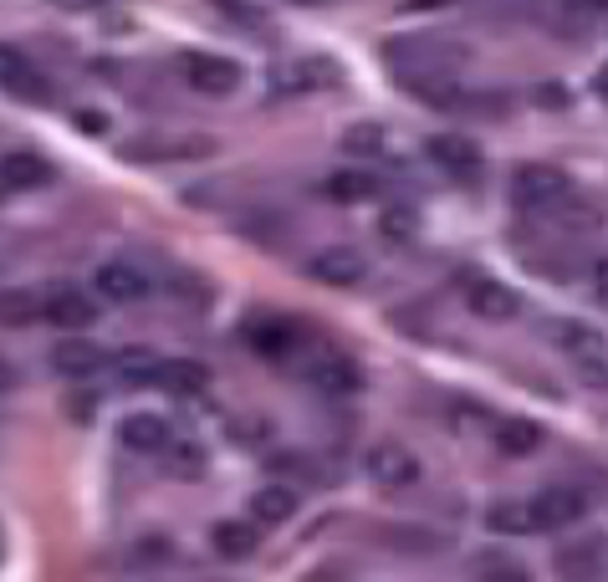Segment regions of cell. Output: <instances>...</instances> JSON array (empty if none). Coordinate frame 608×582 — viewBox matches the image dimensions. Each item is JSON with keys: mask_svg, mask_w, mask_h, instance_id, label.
Instances as JSON below:
<instances>
[{"mask_svg": "<svg viewBox=\"0 0 608 582\" xmlns=\"http://www.w3.org/2000/svg\"><path fill=\"white\" fill-rule=\"evenodd\" d=\"M512 189H516V205H527V210H553L557 199H568V174L553 169V164H522Z\"/></svg>", "mask_w": 608, "mask_h": 582, "instance_id": "1", "label": "cell"}, {"mask_svg": "<svg viewBox=\"0 0 608 582\" xmlns=\"http://www.w3.org/2000/svg\"><path fill=\"white\" fill-rule=\"evenodd\" d=\"M369 470H373V480H379V486H414V480H420V455L410 450V445H404V439H379V445H373L369 450Z\"/></svg>", "mask_w": 608, "mask_h": 582, "instance_id": "2", "label": "cell"}, {"mask_svg": "<svg viewBox=\"0 0 608 582\" xmlns=\"http://www.w3.org/2000/svg\"><path fill=\"white\" fill-rule=\"evenodd\" d=\"M307 384L332 394V398H348V394L363 388V368H358L348 353H318L312 357V368H307Z\"/></svg>", "mask_w": 608, "mask_h": 582, "instance_id": "3", "label": "cell"}, {"mask_svg": "<svg viewBox=\"0 0 608 582\" xmlns=\"http://www.w3.org/2000/svg\"><path fill=\"white\" fill-rule=\"evenodd\" d=\"M307 271H312V281H322V287H358V281L369 277V261L358 251H348V246H328V251H318L307 261Z\"/></svg>", "mask_w": 608, "mask_h": 582, "instance_id": "4", "label": "cell"}, {"mask_svg": "<svg viewBox=\"0 0 608 582\" xmlns=\"http://www.w3.org/2000/svg\"><path fill=\"white\" fill-rule=\"evenodd\" d=\"M185 77L195 93H210V97H225V93H236L240 87V66L230 62V56H210V52H199L185 62Z\"/></svg>", "mask_w": 608, "mask_h": 582, "instance_id": "5", "label": "cell"}, {"mask_svg": "<svg viewBox=\"0 0 608 582\" xmlns=\"http://www.w3.org/2000/svg\"><path fill=\"white\" fill-rule=\"evenodd\" d=\"M527 506H532V521H537V531L568 527V521H578L583 511H588L583 490H573V486H553V490H543V496H537V501H527Z\"/></svg>", "mask_w": 608, "mask_h": 582, "instance_id": "6", "label": "cell"}, {"mask_svg": "<svg viewBox=\"0 0 608 582\" xmlns=\"http://www.w3.org/2000/svg\"><path fill=\"white\" fill-rule=\"evenodd\" d=\"M118 439L133 455H159L174 445V429L164 414H128V419L118 424Z\"/></svg>", "mask_w": 608, "mask_h": 582, "instance_id": "7", "label": "cell"}, {"mask_svg": "<svg viewBox=\"0 0 608 582\" xmlns=\"http://www.w3.org/2000/svg\"><path fill=\"white\" fill-rule=\"evenodd\" d=\"M41 318L52 322V328H62V332H82V328H93L97 322V306L87 302L82 291L56 287L52 297H47V306H41Z\"/></svg>", "mask_w": 608, "mask_h": 582, "instance_id": "8", "label": "cell"}, {"mask_svg": "<svg viewBox=\"0 0 608 582\" xmlns=\"http://www.w3.org/2000/svg\"><path fill=\"white\" fill-rule=\"evenodd\" d=\"M103 363H107V347L87 343V337H62V343L52 347V368L62 373V378H93Z\"/></svg>", "mask_w": 608, "mask_h": 582, "instance_id": "9", "label": "cell"}, {"mask_svg": "<svg viewBox=\"0 0 608 582\" xmlns=\"http://www.w3.org/2000/svg\"><path fill=\"white\" fill-rule=\"evenodd\" d=\"M465 302H471V312H476L481 322H512L516 312H522V297H516L512 287H502V281H471Z\"/></svg>", "mask_w": 608, "mask_h": 582, "instance_id": "10", "label": "cell"}, {"mask_svg": "<svg viewBox=\"0 0 608 582\" xmlns=\"http://www.w3.org/2000/svg\"><path fill=\"white\" fill-rule=\"evenodd\" d=\"M424 154L440 164V169H450V174H481V148L471 144V138H461V133H435L430 144H424Z\"/></svg>", "mask_w": 608, "mask_h": 582, "instance_id": "11", "label": "cell"}, {"mask_svg": "<svg viewBox=\"0 0 608 582\" xmlns=\"http://www.w3.org/2000/svg\"><path fill=\"white\" fill-rule=\"evenodd\" d=\"M0 185H6V189H41V185H52V164L41 159V154H27V148L0 154Z\"/></svg>", "mask_w": 608, "mask_h": 582, "instance_id": "12", "label": "cell"}, {"mask_svg": "<svg viewBox=\"0 0 608 582\" xmlns=\"http://www.w3.org/2000/svg\"><path fill=\"white\" fill-rule=\"evenodd\" d=\"M246 337H251V347H256L261 357H271V363H287L291 347L302 343V332L291 328L287 318H261V322H251V332H246Z\"/></svg>", "mask_w": 608, "mask_h": 582, "instance_id": "13", "label": "cell"}, {"mask_svg": "<svg viewBox=\"0 0 608 582\" xmlns=\"http://www.w3.org/2000/svg\"><path fill=\"white\" fill-rule=\"evenodd\" d=\"M154 388H169V394H199V388H210V368H205L199 357H159Z\"/></svg>", "mask_w": 608, "mask_h": 582, "instance_id": "14", "label": "cell"}, {"mask_svg": "<svg viewBox=\"0 0 608 582\" xmlns=\"http://www.w3.org/2000/svg\"><path fill=\"white\" fill-rule=\"evenodd\" d=\"M97 291H103L107 302H138L148 291V281L133 271V266H123V261H107V266H97Z\"/></svg>", "mask_w": 608, "mask_h": 582, "instance_id": "15", "label": "cell"}, {"mask_svg": "<svg viewBox=\"0 0 608 582\" xmlns=\"http://www.w3.org/2000/svg\"><path fill=\"white\" fill-rule=\"evenodd\" d=\"M291 511H297V490L291 486H261L251 496V521L256 527H281V521H291Z\"/></svg>", "mask_w": 608, "mask_h": 582, "instance_id": "16", "label": "cell"}, {"mask_svg": "<svg viewBox=\"0 0 608 582\" xmlns=\"http://www.w3.org/2000/svg\"><path fill=\"white\" fill-rule=\"evenodd\" d=\"M0 87H11V93H31V97H47V82L31 72L27 52H16L0 41Z\"/></svg>", "mask_w": 608, "mask_h": 582, "instance_id": "17", "label": "cell"}, {"mask_svg": "<svg viewBox=\"0 0 608 582\" xmlns=\"http://www.w3.org/2000/svg\"><path fill=\"white\" fill-rule=\"evenodd\" d=\"M322 195H328L332 205H369V199L379 195V179H373V174H358V169H343L322 185Z\"/></svg>", "mask_w": 608, "mask_h": 582, "instance_id": "18", "label": "cell"}, {"mask_svg": "<svg viewBox=\"0 0 608 582\" xmlns=\"http://www.w3.org/2000/svg\"><path fill=\"white\" fill-rule=\"evenodd\" d=\"M210 542L220 557H251L256 547H261V527H256V521H220V527L210 531Z\"/></svg>", "mask_w": 608, "mask_h": 582, "instance_id": "19", "label": "cell"}, {"mask_svg": "<svg viewBox=\"0 0 608 582\" xmlns=\"http://www.w3.org/2000/svg\"><path fill=\"white\" fill-rule=\"evenodd\" d=\"M107 368L128 378V384H154V373H159V353H148V347H123V353L107 357Z\"/></svg>", "mask_w": 608, "mask_h": 582, "instance_id": "20", "label": "cell"}, {"mask_svg": "<svg viewBox=\"0 0 608 582\" xmlns=\"http://www.w3.org/2000/svg\"><path fill=\"white\" fill-rule=\"evenodd\" d=\"M486 527L502 531V537H527V531H537V521H532L527 501H496L486 511Z\"/></svg>", "mask_w": 608, "mask_h": 582, "instance_id": "21", "label": "cell"}, {"mask_svg": "<svg viewBox=\"0 0 608 582\" xmlns=\"http://www.w3.org/2000/svg\"><path fill=\"white\" fill-rule=\"evenodd\" d=\"M41 318V302L31 297V291H0V328H11V332H21V328H31V322Z\"/></svg>", "mask_w": 608, "mask_h": 582, "instance_id": "22", "label": "cell"}, {"mask_svg": "<svg viewBox=\"0 0 608 582\" xmlns=\"http://www.w3.org/2000/svg\"><path fill=\"white\" fill-rule=\"evenodd\" d=\"M496 445H502V455H532L543 445V429L532 419H506L502 429H496Z\"/></svg>", "mask_w": 608, "mask_h": 582, "instance_id": "23", "label": "cell"}, {"mask_svg": "<svg viewBox=\"0 0 608 582\" xmlns=\"http://www.w3.org/2000/svg\"><path fill=\"white\" fill-rule=\"evenodd\" d=\"M343 148L358 154V159H373V154H384V128H379V123H353V128L343 133Z\"/></svg>", "mask_w": 608, "mask_h": 582, "instance_id": "24", "label": "cell"}, {"mask_svg": "<svg viewBox=\"0 0 608 582\" xmlns=\"http://www.w3.org/2000/svg\"><path fill=\"white\" fill-rule=\"evenodd\" d=\"M174 476L179 480L205 476V450H199V445H179V450H174Z\"/></svg>", "mask_w": 608, "mask_h": 582, "instance_id": "25", "label": "cell"}, {"mask_svg": "<svg viewBox=\"0 0 608 582\" xmlns=\"http://www.w3.org/2000/svg\"><path fill=\"white\" fill-rule=\"evenodd\" d=\"M379 230H384L389 240H410L414 236V210H384V220H379Z\"/></svg>", "mask_w": 608, "mask_h": 582, "instance_id": "26", "label": "cell"}, {"mask_svg": "<svg viewBox=\"0 0 608 582\" xmlns=\"http://www.w3.org/2000/svg\"><path fill=\"white\" fill-rule=\"evenodd\" d=\"M537 103L543 107H568V87H537Z\"/></svg>", "mask_w": 608, "mask_h": 582, "instance_id": "27", "label": "cell"}, {"mask_svg": "<svg viewBox=\"0 0 608 582\" xmlns=\"http://www.w3.org/2000/svg\"><path fill=\"white\" fill-rule=\"evenodd\" d=\"M11 388H16V368L0 357V394H11Z\"/></svg>", "mask_w": 608, "mask_h": 582, "instance_id": "28", "label": "cell"}]
</instances>
